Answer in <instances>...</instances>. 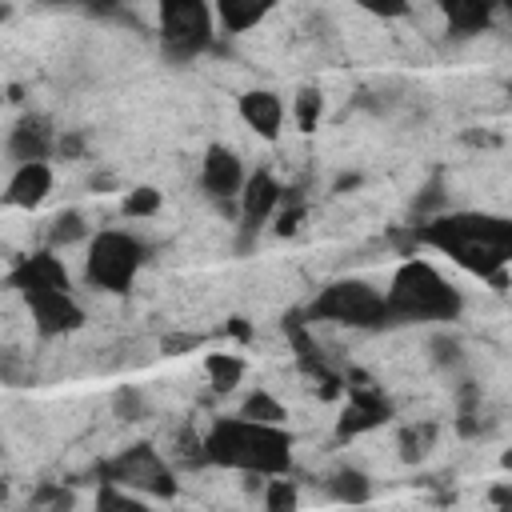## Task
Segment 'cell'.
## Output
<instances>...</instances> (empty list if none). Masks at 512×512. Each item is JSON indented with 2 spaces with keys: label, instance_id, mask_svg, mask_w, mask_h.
<instances>
[{
  "label": "cell",
  "instance_id": "obj_1",
  "mask_svg": "<svg viewBox=\"0 0 512 512\" xmlns=\"http://www.w3.org/2000/svg\"><path fill=\"white\" fill-rule=\"evenodd\" d=\"M204 456L216 464L240 468V472L284 476L288 460H292V440L276 424H252V420L236 416V420H220L212 428V436L204 440Z\"/></svg>",
  "mask_w": 512,
  "mask_h": 512
},
{
  "label": "cell",
  "instance_id": "obj_2",
  "mask_svg": "<svg viewBox=\"0 0 512 512\" xmlns=\"http://www.w3.org/2000/svg\"><path fill=\"white\" fill-rule=\"evenodd\" d=\"M384 304H388L392 316H404V320H452L460 312L456 288L424 260H408L392 276V288H388Z\"/></svg>",
  "mask_w": 512,
  "mask_h": 512
},
{
  "label": "cell",
  "instance_id": "obj_3",
  "mask_svg": "<svg viewBox=\"0 0 512 512\" xmlns=\"http://www.w3.org/2000/svg\"><path fill=\"white\" fill-rule=\"evenodd\" d=\"M140 264H144V244L136 236L100 232L92 240V252H88V280L108 288V292H124Z\"/></svg>",
  "mask_w": 512,
  "mask_h": 512
},
{
  "label": "cell",
  "instance_id": "obj_4",
  "mask_svg": "<svg viewBox=\"0 0 512 512\" xmlns=\"http://www.w3.org/2000/svg\"><path fill=\"white\" fill-rule=\"evenodd\" d=\"M316 312L324 316H336L344 324H368L376 316H388V304L380 292H372L368 284L360 280H344V284H332L320 300H316Z\"/></svg>",
  "mask_w": 512,
  "mask_h": 512
},
{
  "label": "cell",
  "instance_id": "obj_5",
  "mask_svg": "<svg viewBox=\"0 0 512 512\" xmlns=\"http://www.w3.org/2000/svg\"><path fill=\"white\" fill-rule=\"evenodd\" d=\"M160 36L172 52H196L212 36V8L204 4H164L160 8Z\"/></svg>",
  "mask_w": 512,
  "mask_h": 512
},
{
  "label": "cell",
  "instance_id": "obj_6",
  "mask_svg": "<svg viewBox=\"0 0 512 512\" xmlns=\"http://www.w3.org/2000/svg\"><path fill=\"white\" fill-rule=\"evenodd\" d=\"M200 184H204V192H208L212 200H220V208H224V200H236V204H240V192H244V184H248V172H244V164H240V156H236L232 148L212 144V148L204 152V160H200Z\"/></svg>",
  "mask_w": 512,
  "mask_h": 512
},
{
  "label": "cell",
  "instance_id": "obj_7",
  "mask_svg": "<svg viewBox=\"0 0 512 512\" xmlns=\"http://www.w3.org/2000/svg\"><path fill=\"white\" fill-rule=\"evenodd\" d=\"M28 300H32L36 328L48 332V336L52 332H68V328H76L84 320V312L72 304L68 288H36V292H28Z\"/></svg>",
  "mask_w": 512,
  "mask_h": 512
},
{
  "label": "cell",
  "instance_id": "obj_8",
  "mask_svg": "<svg viewBox=\"0 0 512 512\" xmlns=\"http://www.w3.org/2000/svg\"><path fill=\"white\" fill-rule=\"evenodd\" d=\"M280 204H284V188H280L268 172L248 176V184H244V192H240V220H244V228H248V232L260 228Z\"/></svg>",
  "mask_w": 512,
  "mask_h": 512
},
{
  "label": "cell",
  "instance_id": "obj_9",
  "mask_svg": "<svg viewBox=\"0 0 512 512\" xmlns=\"http://www.w3.org/2000/svg\"><path fill=\"white\" fill-rule=\"evenodd\" d=\"M240 116L264 140H276L280 136V124H284V100L276 92H268V88H252V92L240 96Z\"/></svg>",
  "mask_w": 512,
  "mask_h": 512
},
{
  "label": "cell",
  "instance_id": "obj_10",
  "mask_svg": "<svg viewBox=\"0 0 512 512\" xmlns=\"http://www.w3.org/2000/svg\"><path fill=\"white\" fill-rule=\"evenodd\" d=\"M48 192H52V168H48V160H40V164H20V168H12L8 188H4V200H8L12 208H36Z\"/></svg>",
  "mask_w": 512,
  "mask_h": 512
},
{
  "label": "cell",
  "instance_id": "obj_11",
  "mask_svg": "<svg viewBox=\"0 0 512 512\" xmlns=\"http://www.w3.org/2000/svg\"><path fill=\"white\" fill-rule=\"evenodd\" d=\"M48 152H52V132H48V124L24 116V120L12 128V136H8L12 168H20V164H40V160H48Z\"/></svg>",
  "mask_w": 512,
  "mask_h": 512
},
{
  "label": "cell",
  "instance_id": "obj_12",
  "mask_svg": "<svg viewBox=\"0 0 512 512\" xmlns=\"http://www.w3.org/2000/svg\"><path fill=\"white\" fill-rule=\"evenodd\" d=\"M380 420H388V400L380 392H352V400H348V408L340 416V436L368 432Z\"/></svg>",
  "mask_w": 512,
  "mask_h": 512
},
{
  "label": "cell",
  "instance_id": "obj_13",
  "mask_svg": "<svg viewBox=\"0 0 512 512\" xmlns=\"http://www.w3.org/2000/svg\"><path fill=\"white\" fill-rule=\"evenodd\" d=\"M440 440V424L436 420H412L396 432V448H400V460L404 464H420Z\"/></svg>",
  "mask_w": 512,
  "mask_h": 512
},
{
  "label": "cell",
  "instance_id": "obj_14",
  "mask_svg": "<svg viewBox=\"0 0 512 512\" xmlns=\"http://www.w3.org/2000/svg\"><path fill=\"white\" fill-rule=\"evenodd\" d=\"M428 360H432L440 372H456V368H464V360H468L464 340H460L452 328H436V332L428 336Z\"/></svg>",
  "mask_w": 512,
  "mask_h": 512
},
{
  "label": "cell",
  "instance_id": "obj_15",
  "mask_svg": "<svg viewBox=\"0 0 512 512\" xmlns=\"http://www.w3.org/2000/svg\"><path fill=\"white\" fill-rule=\"evenodd\" d=\"M328 492H332V500H340V504H364V500L372 496V480H368L360 468H336V472L328 476Z\"/></svg>",
  "mask_w": 512,
  "mask_h": 512
},
{
  "label": "cell",
  "instance_id": "obj_16",
  "mask_svg": "<svg viewBox=\"0 0 512 512\" xmlns=\"http://www.w3.org/2000/svg\"><path fill=\"white\" fill-rule=\"evenodd\" d=\"M204 372H208V384H212L216 392H232V388L244 380V360H240L236 352H208Z\"/></svg>",
  "mask_w": 512,
  "mask_h": 512
},
{
  "label": "cell",
  "instance_id": "obj_17",
  "mask_svg": "<svg viewBox=\"0 0 512 512\" xmlns=\"http://www.w3.org/2000/svg\"><path fill=\"white\" fill-rule=\"evenodd\" d=\"M240 416L244 420H252V424H284V404L272 396V392H264V388H256V392H248L244 396V404H240Z\"/></svg>",
  "mask_w": 512,
  "mask_h": 512
},
{
  "label": "cell",
  "instance_id": "obj_18",
  "mask_svg": "<svg viewBox=\"0 0 512 512\" xmlns=\"http://www.w3.org/2000/svg\"><path fill=\"white\" fill-rule=\"evenodd\" d=\"M88 224H84V216L76 212V208H64V212H56L52 216V228H48V240L60 248V244H80V240H88Z\"/></svg>",
  "mask_w": 512,
  "mask_h": 512
},
{
  "label": "cell",
  "instance_id": "obj_19",
  "mask_svg": "<svg viewBox=\"0 0 512 512\" xmlns=\"http://www.w3.org/2000/svg\"><path fill=\"white\" fill-rule=\"evenodd\" d=\"M260 496H264V512H296V504H300V488L288 476H268Z\"/></svg>",
  "mask_w": 512,
  "mask_h": 512
},
{
  "label": "cell",
  "instance_id": "obj_20",
  "mask_svg": "<svg viewBox=\"0 0 512 512\" xmlns=\"http://www.w3.org/2000/svg\"><path fill=\"white\" fill-rule=\"evenodd\" d=\"M112 412H116L120 420H128V424L144 420V416H148V396H144V388H140V384H120V388L112 392Z\"/></svg>",
  "mask_w": 512,
  "mask_h": 512
},
{
  "label": "cell",
  "instance_id": "obj_21",
  "mask_svg": "<svg viewBox=\"0 0 512 512\" xmlns=\"http://www.w3.org/2000/svg\"><path fill=\"white\" fill-rule=\"evenodd\" d=\"M264 12H268V8H256V4H236V0H224V4L216 8V16H220L224 32H244V28H248V24H256Z\"/></svg>",
  "mask_w": 512,
  "mask_h": 512
},
{
  "label": "cell",
  "instance_id": "obj_22",
  "mask_svg": "<svg viewBox=\"0 0 512 512\" xmlns=\"http://www.w3.org/2000/svg\"><path fill=\"white\" fill-rule=\"evenodd\" d=\"M32 508L36 512H68L72 508V492L64 484H40L32 492Z\"/></svg>",
  "mask_w": 512,
  "mask_h": 512
},
{
  "label": "cell",
  "instance_id": "obj_23",
  "mask_svg": "<svg viewBox=\"0 0 512 512\" xmlns=\"http://www.w3.org/2000/svg\"><path fill=\"white\" fill-rule=\"evenodd\" d=\"M292 112H296V124H300L304 132H312V128H316V120H320V112H324L320 92H316V88H304V92L292 100Z\"/></svg>",
  "mask_w": 512,
  "mask_h": 512
},
{
  "label": "cell",
  "instance_id": "obj_24",
  "mask_svg": "<svg viewBox=\"0 0 512 512\" xmlns=\"http://www.w3.org/2000/svg\"><path fill=\"white\" fill-rule=\"evenodd\" d=\"M152 212H160V192L156 188H148V184H140V188H132L128 196H124V216H152Z\"/></svg>",
  "mask_w": 512,
  "mask_h": 512
},
{
  "label": "cell",
  "instance_id": "obj_25",
  "mask_svg": "<svg viewBox=\"0 0 512 512\" xmlns=\"http://www.w3.org/2000/svg\"><path fill=\"white\" fill-rule=\"evenodd\" d=\"M96 512H148L136 496H128V492H120L116 484H104L100 488V504H96Z\"/></svg>",
  "mask_w": 512,
  "mask_h": 512
},
{
  "label": "cell",
  "instance_id": "obj_26",
  "mask_svg": "<svg viewBox=\"0 0 512 512\" xmlns=\"http://www.w3.org/2000/svg\"><path fill=\"white\" fill-rule=\"evenodd\" d=\"M488 500H492V508H496V512H512V480H500V484H492Z\"/></svg>",
  "mask_w": 512,
  "mask_h": 512
},
{
  "label": "cell",
  "instance_id": "obj_27",
  "mask_svg": "<svg viewBox=\"0 0 512 512\" xmlns=\"http://www.w3.org/2000/svg\"><path fill=\"white\" fill-rule=\"evenodd\" d=\"M500 464H504V468H512V452H504V456H500Z\"/></svg>",
  "mask_w": 512,
  "mask_h": 512
}]
</instances>
